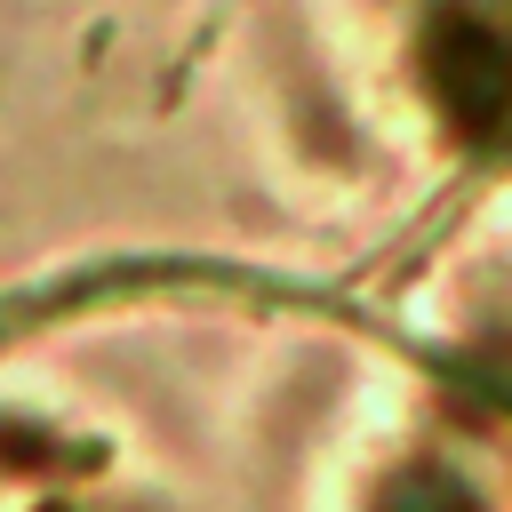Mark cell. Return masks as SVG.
<instances>
[{"mask_svg": "<svg viewBox=\"0 0 512 512\" xmlns=\"http://www.w3.org/2000/svg\"><path fill=\"white\" fill-rule=\"evenodd\" d=\"M432 88L464 128H504L512 120V32L488 16H448L432 40Z\"/></svg>", "mask_w": 512, "mask_h": 512, "instance_id": "6da1fadb", "label": "cell"}, {"mask_svg": "<svg viewBox=\"0 0 512 512\" xmlns=\"http://www.w3.org/2000/svg\"><path fill=\"white\" fill-rule=\"evenodd\" d=\"M392 512H464V496H456L448 480H432V472H424V480H408V488L392 496Z\"/></svg>", "mask_w": 512, "mask_h": 512, "instance_id": "7a4b0ae2", "label": "cell"}]
</instances>
